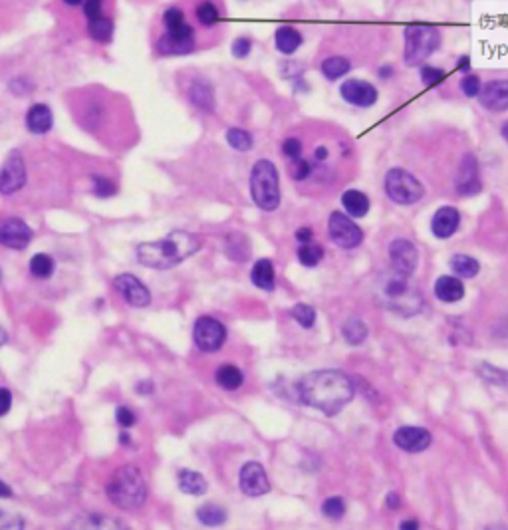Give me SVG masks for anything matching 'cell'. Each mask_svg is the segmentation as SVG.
I'll use <instances>...</instances> for the list:
<instances>
[{"label":"cell","mask_w":508,"mask_h":530,"mask_svg":"<svg viewBox=\"0 0 508 530\" xmlns=\"http://www.w3.org/2000/svg\"><path fill=\"white\" fill-rule=\"evenodd\" d=\"M500 133H503V137H505V139H507V141H508V121H507V123H505V125H503V132H500Z\"/></svg>","instance_id":"obj_61"},{"label":"cell","mask_w":508,"mask_h":530,"mask_svg":"<svg viewBox=\"0 0 508 530\" xmlns=\"http://www.w3.org/2000/svg\"><path fill=\"white\" fill-rule=\"evenodd\" d=\"M350 62L346 58L341 56H332L326 58L322 62V74L328 77V80H338V77L346 76L350 72Z\"/></svg>","instance_id":"obj_35"},{"label":"cell","mask_w":508,"mask_h":530,"mask_svg":"<svg viewBox=\"0 0 508 530\" xmlns=\"http://www.w3.org/2000/svg\"><path fill=\"white\" fill-rule=\"evenodd\" d=\"M254 286L263 288V290H274L276 285V276H274V265L268 258L256 261V265L252 266V274H250Z\"/></svg>","instance_id":"obj_25"},{"label":"cell","mask_w":508,"mask_h":530,"mask_svg":"<svg viewBox=\"0 0 508 530\" xmlns=\"http://www.w3.org/2000/svg\"><path fill=\"white\" fill-rule=\"evenodd\" d=\"M226 143L237 152H250L252 149V135L241 128H230L226 132Z\"/></svg>","instance_id":"obj_37"},{"label":"cell","mask_w":508,"mask_h":530,"mask_svg":"<svg viewBox=\"0 0 508 530\" xmlns=\"http://www.w3.org/2000/svg\"><path fill=\"white\" fill-rule=\"evenodd\" d=\"M282 153L288 157V159H294V157H300L302 153V143L300 139H286L282 143Z\"/></svg>","instance_id":"obj_48"},{"label":"cell","mask_w":508,"mask_h":530,"mask_svg":"<svg viewBox=\"0 0 508 530\" xmlns=\"http://www.w3.org/2000/svg\"><path fill=\"white\" fill-rule=\"evenodd\" d=\"M290 173H292V179L304 181V179L312 173V165H310L308 159L294 157V159H290Z\"/></svg>","instance_id":"obj_43"},{"label":"cell","mask_w":508,"mask_h":530,"mask_svg":"<svg viewBox=\"0 0 508 530\" xmlns=\"http://www.w3.org/2000/svg\"><path fill=\"white\" fill-rule=\"evenodd\" d=\"M193 338H195V344L201 352L215 354L225 346L226 328L219 320H215L210 316H203L195 322Z\"/></svg>","instance_id":"obj_8"},{"label":"cell","mask_w":508,"mask_h":530,"mask_svg":"<svg viewBox=\"0 0 508 530\" xmlns=\"http://www.w3.org/2000/svg\"><path fill=\"white\" fill-rule=\"evenodd\" d=\"M66 4H70V6H77V4H82L84 0H64Z\"/></svg>","instance_id":"obj_60"},{"label":"cell","mask_w":508,"mask_h":530,"mask_svg":"<svg viewBox=\"0 0 508 530\" xmlns=\"http://www.w3.org/2000/svg\"><path fill=\"white\" fill-rule=\"evenodd\" d=\"M274 40H276V48H278L282 54H294L302 46V34L296 28H292V26H282V28H278Z\"/></svg>","instance_id":"obj_29"},{"label":"cell","mask_w":508,"mask_h":530,"mask_svg":"<svg viewBox=\"0 0 508 530\" xmlns=\"http://www.w3.org/2000/svg\"><path fill=\"white\" fill-rule=\"evenodd\" d=\"M92 181H94V193L101 199H108L115 195V185L112 183V179L104 177V175H92Z\"/></svg>","instance_id":"obj_42"},{"label":"cell","mask_w":508,"mask_h":530,"mask_svg":"<svg viewBox=\"0 0 508 530\" xmlns=\"http://www.w3.org/2000/svg\"><path fill=\"white\" fill-rule=\"evenodd\" d=\"M239 485H241V491L245 492L246 496H263L266 492H270V481L266 477V471H264L263 465L256 463V461L246 463L245 467L241 469Z\"/></svg>","instance_id":"obj_13"},{"label":"cell","mask_w":508,"mask_h":530,"mask_svg":"<svg viewBox=\"0 0 508 530\" xmlns=\"http://www.w3.org/2000/svg\"><path fill=\"white\" fill-rule=\"evenodd\" d=\"M115 419H117V423L123 427V429H130L135 425V413H133L132 409H128V407H117V413H115Z\"/></svg>","instance_id":"obj_47"},{"label":"cell","mask_w":508,"mask_h":530,"mask_svg":"<svg viewBox=\"0 0 508 530\" xmlns=\"http://www.w3.org/2000/svg\"><path fill=\"white\" fill-rule=\"evenodd\" d=\"M226 252H228V258L237 261V263H243L250 256V246H248V239L245 234H228L226 239Z\"/></svg>","instance_id":"obj_32"},{"label":"cell","mask_w":508,"mask_h":530,"mask_svg":"<svg viewBox=\"0 0 508 530\" xmlns=\"http://www.w3.org/2000/svg\"><path fill=\"white\" fill-rule=\"evenodd\" d=\"M250 195L263 210H276L280 205V177L272 161L261 159L250 173Z\"/></svg>","instance_id":"obj_4"},{"label":"cell","mask_w":508,"mask_h":530,"mask_svg":"<svg viewBox=\"0 0 508 530\" xmlns=\"http://www.w3.org/2000/svg\"><path fill=\"white\" fill-rule=\"evenodd\" d=\"M481 106L489 112L508 110V80H494L481 88Z\"/></svg>","instance_id":"obj_17"},{"label":"cell","mask_w":508,"mask_h":530,"mask_svg":"<svg viewBox=\"0 0 508 530\" xmlns=\"http://www.w3.org/2000/svg\"><path fill=\"white\" fill-rule=\"evenodd\" d=\"M469 66H471V62H469V58H461V64H459V68H461V70H465V72H467V70H469Z\"/></svg>","instance_id":"obj_58"},{"label":"cell","mask_w":508,"mask_h":530,"mask_svg":"<svg viewBox=\"0 0 508 530\" xmlns=\"http://www.w3.org/2000/svg\"><path fill=\"white\" fill-rule=\"evenodd\" d=\"M201 239L185 230H173L165 239L137 246V261L147 268L169 270L201 250Z\"/></svg>","instance_id":"obj_2"},{"label":"cell","mask_w":508,"mask_h":530,"mask_svg":"<svg viewBox=\"0 0 508 530\" xmlns=\"http://www.w3.org/2000/svg\"><path fill=\"white\" fill-rule=\"evenodd\" d=\"M0 280H2V274H0Z\"/></svg>","instance_id":"obj_64"},{"label":"cell","mask_w":508,"mask_h":530,"mask_svg":"<svg viewBox=\"0 0 508 530\" xmlns=\"http://www.w3.org/2000/svg\"><path fill=\"white\" fill-rule=\"evenodd\" d=\"M292 316H294V320L300 324L302 328H312L316 324V310L310 304H296L292 308Z\"/></svg>","instance_id":"obj_39"},{"label":"cell","mask_w":508,"mask_h":530,"mask_svg":"<svg viewBox=\"0 0 508 530\" xmlns=\"http://www.w3.org/2000/svg\"><path fill=\"white\" fill-rule=\"evenodd\" d=\"M250 40L248 38H237L232 42V56L234 58H246L250 54Z\"/></svg>","instance_id":"obj_50"},{"label":"cell","mask_w":508,"mask_h":530,"mask_svg":"<svg viewBox=\"0 0 508 530\" xmlns=\"http://www.w3.org/2000/svg\"><path fill=\"white\" fill-rule=\"evenodd\" d=\"M215 379H217V383H219L223 389L234 392V389H239V387L245 383V374H243L237 365H232V363H223V365L217 370Z\"/></svg>","instance_id":"obj_27"},{"label":"cell","mask_w":508,"mask_h":530,"mask_svg":"<svg viewBox=\"0 0 508 530\" xmlns=\"http://www.w3.org/2000/svg\"><path fill=\"white\" fill-rule=\"evenodd\" d=\"M52 123H54V117H52V112L48 106L44 104H36L28 110L26 114V125L28 130L36 135H42V133H48L52 130Z\"/></svg>","instance_id":"obj_20"},{"label":"cell","mask_w":508,"mask_h":530,"mask_svg":"<svg viewBox=\"0 0 508 530\" xmlns=\"http://www.w3.org/2000/svg\"><path fill=\"white\" fill-rule=\"evenodd\" d=\"M403 38H405L403 58H405L407 66H419L421 62H425L431 56L441 44L439 30L433 26H427V24L407 26L403 32Z\"/></svg>","instance_id":"obj_5"},{"label":"cell","mask_w":508,"mask_h":530,"mask_svg":"<svg viewBox=\"0 0 508 530\" xmlns=\"http://www.w3.org/2000/svg\"><path fill=\"white\" fill-rule=\"evenodd\" d=\"M32 241V228L22 219H4L0 221V245L12 250H22Z\"/></svg>","instance_id":"obj_14"},{"label":"cell","mask_w":508,"mask_h":530,"mask_svg":"<svg viewBox=\"0 0 508 530\" xmlns=\"http://www.w3.org/2000/svg\"><path fill=\"white\" fill-rule=\"evenodd\" d=\"M387 74H391V68H381V76H387Z\"/></svg>","instance_id":"obj_63"},{"label":"cell","mask_w":508,"mask_h":530,"mask_svg":"<svg viewBox=\"0 0 508 530\" xmlns=\"http://www.w3.org/2000/svg\"><path fill=\"white\" fill-rule=\"evenodd\" d=\"M101 8H104L101 0H84V12L90 20L101 16Z\"/></svg>","instance_id":"obj_49"},{"label":"cell","mask_w":508,"mask_h":530,"mask_svg":"<svg viewBox=\"0 0 508 530\" xmlns=\"http://www.w3.org/2000/svg\"><path fill=\"white\" fill-rule=\"evenodd\" d=\"M30 272L36 278H50L54 274V258L44 252H38L30 261Z\"/></svg>","instance_id":"obj_36"},{"label":"cell","mask_w":508,"mask_h":530,"mask_svg":"<svg viewBox=\"0 0 508 530\" xmlns=\"http://www.w3.org/2000/svg\"><path fill=\"white\" fill-rule=\"evenodd\" d=\"M113 288L119 292V296L135 308H143L151 304V292L137 276L133 274H119L113 278Z\"/></svg>","instance_id":"obj_10"},{"label":"cell","mask_w":508,"mask_h":530,"mask_svg":"<svg viewBox=\"0 0 508 530\" xmlns=\"http://www.w3.org/2000/svg\"><path fill=\"white\" fill-rule=\"evenodd\" d=\"M461 90H463V94L469 95V97L479 95V92H481V80L476 76H467L461 82Z\"/></svg>","instance_id":"obj_46"},{"label":"cell","mask_w":508,"mask_h":530,"mask_svg":"<svg viewBox=\"0 0 508 530\" xmlns=\"http://www.w3.org/2000/svg\"><path fill=\"white\" fill-rule=\"evenodd\" d=\"M435 296L445 304L459 302L465 296V286L455 276H441L435 282Z\"/></svg>","instance_id":"obj_21"},{"label":"cell","mask_w":508,"mask_h":530,"mask_svg":"<svg viewBox=\"0 0 508 530\" xmlns=\"http://www.w3.org/2000/svg\"><path fill=\"white\" fill-rule=\"evenodd\" d=\"M419 74H421V80H423L425 86H437L445 77V72L439 70V68H433V66H423Z\"/></svg>","instance_id":"obj_44"},{"label":"cell","mask_w":508,"mask_h":530,"mask_svg":"<svg viewBox=\"0 0 508 530\" xmlns=\"http://www.w3.org/2000/svg\"><path fill=\"white\" fill-rule=\"evenodd\" d=\"M24 529V520L19 514H10V512L0 511V530H16Z\"/></svg>","instance_id":"obj_45"},{"label":"cell","mask_w":508,"mask_h":530,"mask_svg":"<svg viewBox=\"0 0 508 530\" xmlns=\"http://www.w3.org/2000/svg\"><path fill=\"white\" fill-rule=\"evenodd\" d=\"M26 183V167L20 153H10L6 163L0 169V193L12 195L24 187Z\"/></svg>","instance_id":"obj_12"},{"label":"cell","mask_w":508,"mask_h":530,"mask_svg":"<svg viewBox=\"0 0 508 530\" xmlns=\"http://www.w3.org/2000/svg\"><path fill=\"white\" fill-rule=\"evenodd\" d=\"M341 205H343L346 213H348L350 217L359 219V217H365V215H367V210H370V199H367V195H363L361 191L350 189L341 195Z\"/></svg>","instance_id":"obj_24"},{"label":"cell","mask_w":508,"mask_h":530,"mask_svg":"<svg viewBox=\"0 0 508 530\" xmlns=\"http://www.w3.org/2000/svg\"><path fill=\"white\" fill-rule=\"evenodd\" d=\"M312 237H314V232H312V228L310 227H304L296 232V239L300 241L302 245H304V243H312Z\"/></svg>","instance_id":"obj_52"},{"label":"cell","mask_w":508,"mask_h":530,"mask_svg":"<svg viewBox=\"0 0 508 530\" xmlns=\"http://www.w3.org/2000/svg\"><path fill=\"white\" fill-rule=\"evenodd\" d=\"M449 265H451L452 272H455L457 276H461V278H472V276H476L479 270H481L479 261L469 256V254H455Z\"/></svg>","instance_id":"obj_31"},{"label":"cell","mask_w":508,"mask_h":530,"mask_svg":"<svg viewBox=\"0 0 508 530\" xmlns=\"http://www.w3.org/2000/svg\"><path fill=\"white\" fill-rule=\"evenodd\" d=\"M179 489L185 492V494H193V496H201L207 492V481L205 477L197 471H191V469H183L179 473Z\"/></svg>","instance_id":"obj_28"},{"label":"cell","mask_w":508,"mask_h":530,"mask_svg":"<svg viewBox=\"0 0 508 530\" xmlns=\"http://www.w3.org/2000/svg\"><path fill=\"white\" fill-rule=\"evenodd\" d=\"M108 498L117 509L133 511L139 509L147 501V485L141 471L132 465H123L112 474L108 487Z\"/></svg>","instance_id":"obj_3"},{"label":"cell","mask_w":508,"mask_h":530,"mask_svg":"<svg viewBox=\"0 0 508 530\" xmlns=\"http://www.w3.org/2000/svg\"><path fill=\"white\" fill-rule=\"evenodd\" d=\"M6 340H8V338H6V332L0 328V346H4V344H6Z\"/></svg>","instance_id":"obj_59"},{"label":"cell","mask_w":508,"mask_h":530,"mask_svg":"<svg viewBox=\"0 0 508 530\" xmlns=\"http://www.w3.org/2000/svg\"><path fill=\"white\" fill-rule=\"evenodd\" d=\"M137 392H139V394H151V392H153L151 381H141V383H137Z\"/></svg>","instance_id":"obj_54"},{"label":"cell","mask_w":508,"mask_h":530,"mask_svg":"<svg viewBox=\"0 0 508 530\" xmlns=\"http://www.w3.org/2000/svg\"><path fill=\"white\" fill-rule=\"evenodd\" d=\"M457 189L461 195H474L481 191V179H479V165L472 155H465L461 169L457 175Z\"/></svg>","instance_id":"obj_18"},{"label":"cell","mask_w":508,"mask_h":530,"mask_svg":"<svg viewBox=\"0 0 508 530\" xmlns=\"http://www.w3.org/2000/svg\"><path fill=\"white\" fill-rule=\"evenodd\" d=\"M339 94L341 97L352 104V106H358V108H372L377 101V90L365 80H358V77H352V80H346L339 88Z\"/></svg>","instance_id":"obj_15"},{"label":"cell","mask_w":508,"mask_h":530,"mask_svg":"<svg viewBox=\"0 0 508 530\" xmlns=\"http://www.w3.org/2000/svg\"><path fill=\"white\" fill-rule=\"evenodd\" d=\"M389 258H391L394 272L401 276H411L419 265V252L413 243H409L407 239H396L389 245Z\"/></svg>","instance_id":"obj_11"},{"label":"cell","mask_w":508,"mask_h":530,"mask_svg":"<svg viewBox=\"0 0 508 530\" xmlns=\"http://www.w3.org/2000/svg\"><path fill=\"white\" fill-rule=\"evenodd\" d=\"M197 518L205 527H223L226 522V511L223 507H217V505H203L197 511Z\"/></svg>","instance_id":"obj_34"},{"label":"cell","mask_w":508,"mask_h":530,"mask_svg":"<svg viewBox=\"0 0 508 530\" xmlns=\"http://www.w3.org/2000/svg\"><path fill=\"white\" fill-rule=\"evenodd\" d=\"M433 437L423 427H399L394 435V443L401 451L407 453H421L431 445Z\"/></svg>","instance_id":"obj_16"},{"label":"cell","mask_w":508,"mask_h":530,"mask_svg":"<svg viewBox=\"0 0 508 530\" xmlns=\"http://www.w3.org/2000/svg\"><path fill=\"white\" fill-rule=\"evenodd\" d=\"M197 20L203 24V26H213L217 24L219 20V8L213 4V2H201L197 6Z\"/></svg>","instance_id":"obj_40"},{"label":"cell","mask_w":508,"mask_h":530,"mask_svg":"<svg viewBox=\"0 0 508 530\" xmlns=\"http://www.w3.org/2000/svg\"><path fill=\"white\" fill-rule=\"evenodd\" d=\"M328 230H330V239L341 248H356L363 241V230L348 215L339 210L330 215Z\"/></svg>","instance_id":"obj_9"},{"label":"cell","mask_w":508,"mask_h":530,"mask_svg":"<svg viewBox=\"0 0 508 530\" xmlns=\"http://www.w3.org/2000/svg\"><path fill=\"white\" fill-rule=\"evenodd\" d=\"M385 503H387V507H389L391 511H397V509H399V496H397V492H389L387 498H385Z\"/></svg>","instance_id":"obj_53"},{"label":"cell","mask_w":508,"mask_h":530,"mask_svg":"<svg viewBox=\"0 0 508 530\" xmlns=\"http://www.w3.org/2000/svg\"><path fill=\"white\" fill-rule=\"evenodd\" d=\"M0 496H2V498H10V496H12V489H10L8 485H4L2 481H0Z\"/></svg>","instance_id":"obj_55"},{"label":"cell","mask_w":508,"mask_h":530,"mask_svg":"<svg viewBox=\"0 0 508 530\" xmlns=\"http://www.w3.org/2000/svg\"><path fill=\"white\" fill-rule=\"evenodd\" d=\"M417 530L419 527H417V522L415 520H407V522H401V530Z\"/></svg>","instance_id":"obj_57"},{"label":"cell","mask_w":508,"mask_h":530,"mask_svg":"<svg viewBox=\"0 0 508 530\" xmlns=\"http://www.w3.org/2000/svg\"><path fill=\"white\" fill-rule=\"evenodd\" d=\"M195 48V40L193 38H175L171 34H163L157 42V52L163 56H181L189 54Z\"/></svg>","instance_id":"obj_22"},{"label":"cell","mask_w":508,"mask_h":530,"mask_svg":"<svg viewBox=\"0 0 508 530\" xmlns=\"http://www.w3.org/2000/svg\"><path fill=\"white\" fill-rule=\"evenodd\" d=\"M119 441H121V443H130V435H128V433H121Z\"/></svg>","instance_id":"obj_62"},{"label":"cell","mask_w":508,"mask_h":530,"mask_svg":"<svg viewBox=\"0 0 508 530\" xmlns=\"http://www.w3.org/2000/svg\"><path fill=\"white\" fill-rule=\"evenodd\" d=\"M314 157H316L318 161H324V159L328 157V149H326L324 145H320V147L316 149V153H314Z\"/></svg>","instance_id":"obj_56"},{"label":"cell","mask_w":508,"mask_h":530,"mask_svg":"<svg viewBox=\"0 0 508 530\" xmlns=\"http://www.w3.org/2000/svg\"><path fill=\"white\" fill-rule=\"evenodd\" d=\"M189 97H191V101H193L199 110H203V112H213V110H215V94H213V88L208 86L207 82H203V80H199V82H195V84L191 86Z\"/></svg>","instance_id":"obj_26"},{"label":"cell","mask_w":508,"mask_h":530,"mask_svg":"<svg viewBox=\"0 0 508 530\" xmlns=\"http://www.w3.org/2000/svg\"><path fill=\"white\" fill-rule=\"evenodd\" d=\"M324 256V250H322L320 245H314V243H304V245L298 248V261L302 265L308 266V268H314L318 265Z\"/></svg>","instance_id":"obj_38"},{"label":"cell","mask_w":508,"mask_h":530,"mask_svg":"<svg viewBox=\"0 0 508 530\" xmlns=\"http://www.w3.org/2000/svg\"><path fill=\"white\" fill-rule=\"evenodd\" d=\"M12 407V394L6 387H0V417H4Z\"/></svg>","instance_id":"obj_51"},{"label":"cell","mask_w":508,"mask_h":530,"mask_svg":"<svg viewBox=\"0 0 508 530\" xmlns=\"http://www.w3.org/2000/svg\"><path fill=\"white\" fill-rule=\"evenodd\" d=\"M341 334H343V338H346V341L350 346H359L361 341L367 338V326L363 324L361 318L350 316L343 322V326H341Z\"/></svg>","instance_id":"obj_30"},{"label":"cell","mask_w":508,"mask_h":530,"mask_svg":"<svg viewBox=\"0 0 508 530\" xmlns=\"http://www.w3.org/2000/svg\"><path fill=\"white\" fill-rule=\"evenodd\" d=\"M383 296H385L387 306L394 312H399L403 316L415 314L423 302L411 290V286L407 282V276H401L397 272H394V276H389V280L383 286Z\"/></svg>","instance_id":"obj_7"},{"label":"cell","mask_w":508,"mask_h":530,"mask_svg":"<svg viewBox=\"0 0 508 530\" xmlns=\"http://www.w3.org/2000/svg\"><path fill=\"white\" fill-rule=\"evenodd\" d=\"M165 26H167V34L175 36V38H193V28L191 24H187L185 14L179 8H169L165 12Z\"/></svg>","instance_id":"obj_23"},{"label":"cell","mask_w":508,"mask_h":530,"mask_svg":"<svg viewBox=\"0 0 508 530\" xmlns=\"http://www.w3.org/2000/svg\"><path fill=\"white\" fill-rule=\"evenodd\" d=\"M322 512H324L328 518H332V520L341 518V516L346 514V503H343V498H339V496L328 498V501L322 505Z\"/></svg>","instance_id":"obj_41"},{"label":"cell","mask_w":508,"mask_h":530,"mask_svg":"<svg viewBox=\"0 0 508 530\" xmlns=\"http://www.w3.org/2000/svg\"><path fill=\"white\" fill-rule=\"evenodd\" d=\"M298 396L302 403L318 409L324 415H336L354 399L356 385L348 374L339 370H320L302 378Z\"/></svg>","instance_id":"obj_1"},{"label":"cell","mask_w":508,"mask_h":530,"mask_svg":"<svg viewBox=\"0 0 508 530\" xmlns=\"http://www.w3.org/2000/svg\"><path fill=\"white\" fill-rule=\"evenodd\" d=\"M461 225V215L459 210L452 207H441L433 217L431 230L437 239H449L457 232V228Z\"/></svg>","instance_id":"obj_19"},{"label":"cell","mask_w":508,"mask_h":530,"mask_svg":"<svg viewBox=\"0 0 508 530\" xmlns=\"http://www.w3.org/2000/svg\"><path fill=\"white\" fill-rule=\"evenodd\" d=\"M88 30H90V36H92L95 42H99V44L112 42L113 22L110 19H106V16H97V19L90 20Z\"/></svg>","instance_id":"obj_33"},{"label":"cell","mask_w":508,"mask_h":530,"mask_svg":"<svg viewBox=\"0 0 508 530\" xmlns=\"http://www.w3.org/2000/svg\"><path fill=\"white\" fill-rule=\"evenodd\" d=\"M385 193L397 205H413L421 201L425 189L421 181L405 169H391L385 175Z\"/></svg>","instance_id":"obj_6"}]
</instances>
